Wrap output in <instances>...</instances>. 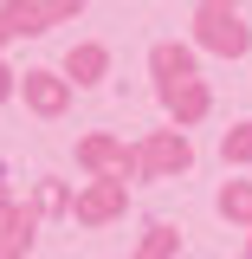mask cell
<instances>
[{
    "label": "cell",
    "instance_id": "2",
    "mask_svg": "<svg viewBox=\"0 0 252 259\" xmlns=\"http://www.w3.org/2000/svg\"><path fill=\"white\" fill-rule=\"evenodd\" d=\"M194 162V149H188V136H175V130H162L156 143L142 149V168L149 175H175V168H188Z\"/></svg>",
    "mask_w": 252,
    "mask_h": 259
},
{
    "label": "cell",
    "instance_id": "11",
    "mask_svg": "<svg viewBox=\"0 0 252 259\" xmlns=\"http://www.w3.org/2000/svg\"><path fill=\"white\" fill-rule=\"evenodd\" d=\"M175 253V233L168 227H149V246H142V259H168Z\"/></svg>",
    "mask_w": 252,
    "mask_h": 259
},
{
    "label": "cell",
    "instance_id": "4",
    "mask_svg": "<svg viewBox=\"0 0 252 259\" xmlns=\"http://www.w3.org/2000/svg\"><path fill=\"white\" fill-rule=\"evenodd\" d=\"M162 97H168V110H175L181 123H194V117H207V84H200V78H181V84H162Z\"/></svg>",
    "mask_w": 252,
    "mask_h": 259
},
{
    "label": "cell",
    "instance_id": "3",
    "mask_svg": "<svg viewBox=\"0 0 252 259\" xmlns=\"http://www.w3.org/2000/svg\"><path fill=\"white\" fill-rule=\"evenodd\" d=\"M78 156H84V168H97L104 182H129V168H136V162H129V149H117L110 136H91Z\"/></svg>",
    "mask_w": 252,
    "mask_h": 259
},
{
    "label": "cell",
    "instance_id": "10",
    "mask_svg": "<svg viewBox=\"0 0 252 259\" xmlns=\"http://www.w3.org/2000/svg\"><path fill=\"white\" fill-rule=\"evenodd\" d=\"M220 149H226V162H252V123H233Z\"/></svg>",
    "mask_w": 252,
    "mask_h": 259
},
{
    "label": "cell",
    "instance_id": "1",
    "mask_svg": "<svg viewBox=\"0 0 252 259\" xmlns=\"http://www.w3.org/2000/svg\"><path fill=\"white\" fill-rule=\"evenodd\" d=\"M200 46H207V52H226V59H239V52L252 46V32L239 26V13H233L226 0H207V7H200Z\"/></svg>",
    "mask_w": 252,
    "mask_h": 259
},
{
    "label": "cell",
    "instance_id": "12",
    "mask_svg": "<svg viewBox=\"0 0 252 259\" xmlns=\"http://www.w3.org/2000/svg\"><path fill=\"white\" fill-rule=\"evenodd\" d=\"M0 97H7V71H0Z\"/></svg>",
    "mask_w": 252,
    "mask_h": 259
},
{
    "label": "cell",
    "instance_id": "7",
    "mask_svg": "<svg viewBox=\"0 0 252 259\" xmlns=\"http://www.w3.org/2000/svg\"><path fill=\"white\" fill-rule=\"evenodd\" d=\"M149 65H156L162 84H181V78H194V52H188V46H156V59H149Z\"/></svg>",
    "mask_w": 252,
    "mask_h": 259
},
{
    "label": "cell",
    "instance_id": "9",
    "mask_svg": "<svg viewBox=\"0 0 252 259\" xmlns=\"http://www.w3.org/2000/svg\"><path fill=\"white\" fill-rule=\"evenodd\" d=\"M220 214L239 221V227H252V182H233V188L220 194Z\"/></svg>",
    "mask_w": 252,
    "mask_h": 259
},
{
    "label": "cell",
    "instance_id": "13",
    "mask_svg": "<svg viewBox=\"0 0 252 259\" xmlns=\"http://www.w3.org/2000/svg\"><path fill=\"white\" fill-rule=\"evenodd\" d=\"M246 259H252V253H246Z\"/></svg>",
    "mask_w": 252,
    "mask_h": 259
},
{
    "label": "cell",
    "instance_id": "6",
    "mask_svg": "<svg viewBox=\"0 0 252 259\" xmlns=\"http://www.w3.org/2000/svg\"><path fill=\"white\" fill-rule=\"evenodd\" d=\"M117 207H123V182H97V188L78 201V221H110Z\"/></svg>",
    "mask_w": 252,
    "mask_h": 259
},
{
    "label": "cell",
    "instance_id": "5",
    "mask_svg": "<svg viewBox=\"0 0 252 259\" xmlns=\"http://www.w3.org/2000/svg\"><path fill=\"white\" fill-rule=\"evenodd\" d=\"M26 97H32V110L59 117V110H65V78H52V71H26Z\"/></svg>",
    "mask_w": 252,
    "mask_h": 259
},
{
    "label": "cell",
    "instance_id": "8",
    "mask_svg": "<svg viewBox=\"0 0 252 259\" xmlns=\"http://www.w3.org/2000/svg\"><path fill=\"white\" fill-rule=\"evenodd\" d=\"M104 65H110V52H104V46H78V52L65 59V71H71L78 84H97V78H104Z\"/></svg>",
    "mask_w": 252,
    "mask_h": 259
}]
</instances>
